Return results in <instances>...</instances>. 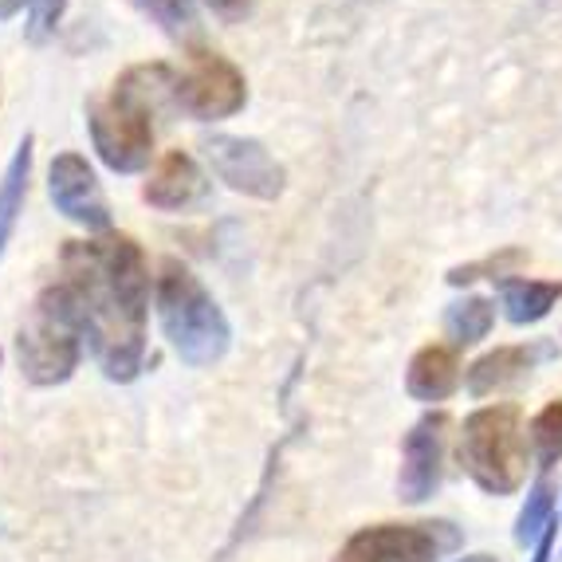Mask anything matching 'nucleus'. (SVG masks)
<instances>
[{
	"label": "nucleus",
	"instance_id": "1",
	"mask_svg": "<svg viewBox=\"0 0 562 562\" xmlns=\"http://www.w3.org/2000/svg\"><path fill=\"white\" fill-rule=\"evenodd\" d=\"M59 283L76 303L83 342L99 370L111 382H134L146 362L150 323V263L138 240L126 233L67 240Z\"/></svg>",
	"mask_w": 562,
	"mask_h": 562
},
{
	"label": "nucleus",
	"instance_id": "2",
	"mask_svg": "<svg viewBox=\"0 0 562 562\" xmlns=\"http://www.w3.org/2000/svg\"><path fill=\"white\" fill-rule=\"evenodd\" d=\"M173 91L166 64H138L122 71L103 99L87 106L91 146L114 173H142L154 158V114Z\"/></svg>",
	"mask_w": 562,
	"mask_h": 562
},
{
	"label": "nucleus",
	"instance_id": "3",
	"mask_svg": "<svg viewBox=\"0 0 562 562\" xmlns=\"http://www.w3.org/2000/svg\"><path fill=\"white\" fill-rule=\"evenodd\" d=\"M154 307H158L161 335L186 366H213L233 347L228 315L181 260H166L158 268Z\"/></svg>",
	"mask_w": 562,
	"mask_h": 562
},
{
	"label": "nucleus",
	"instance_id": "4",
	"mask_svg": "<svg viewBox=\"0 0 562 562\" xmlns=\"http://www.w3.org/2000/svg\"><path fill=\"white\" fill-rule=\"evenodd\" d=\"M457 457L460 469L469 472V480L480 492H487V496H516L519 487L527 484V460H531L519 405L499 402L472 409L464 417V425H460Z\"/></svg>",
	"mask_w": 562,
	"mask_h": 562
},
{
	"label": "nucleus",
	"instance_id": "5",
	"mask_svg": "<svg viewBox=\"0 0 562 562\" xmlns=\"http://www.w3.org/2000/svg\"><path fill=\"white\" fill-rule=\"evenodd\" d=\"M83 327L64 283H47L16 330L20 374L32 385H64L83 358Z\"/></svg>",
	"mask_w": 562,
	"mask_h": 562
},
{
	"label": "nucleus",
	"instance_id": "6",
	"mask_svg": "<svg viewBox=\"0 0 562 562\" xmlns=\"http://www.w3.org/2000/svg\"><path fill=\"white\" fill-rule=\"evenodd\" d=\"M460 547V531L437 524H378L350 535L330 562H441Z\"/></svg>",
	"mask_w": 562,
	"mask_h": 562
},
{
	"label": "nucleus",
	"instance_id": "7",
	"mask_svg": "<svg viewBox=\"0 0 562 562\" xmlns=\"http://www.w3.org/2000/svg\"><path fill=\"white\" fill-rule=\"evenodd\" d=\"M169 103L198 122H221L233 119L236 111H244L248 83H244L240 67L233 59L216 56V52H193L189 67L173 79Z\"/></svg>",
	"mask_w": 562,
	"mask_h": 562
},
{
	"label": "nucleus",
	"instance_id": "8",
	"mask_svg": "<svg viewBox=\"0 0 562 562\" xmlns=\"http://www.w3.org/2000/svg\"><path fill=\"white\" fill-rule=\"evenodd\" d=\"M209 169L216 173V181H225L233 193L256 201H276L283 198L288 173L280 161L268 154V146L256 138H240V134H209L201 142Z\"/></svg>",
	"mask_w": 562,
	"mask_h": 562
},
{
	"label": "nucleus",
	"instance_id": "9",
	"mask_svg": "<svg viewBox=\"0 0 562 562\" xmlns=\"http://www.w3.org/2000/svg\"><path fill=\"white\" fill-rule=\"evenodd\" d=\"M47 198H52L56 213H64L71 225L87 228L94 236L114 233L111 201H106L103 186H99L83 154L67 150L52 158V166H47Z\"/></svg>",
	"mask_w": 562,
	"mask_h": 562
},
{
	"label": "nucleus",
	"instance_id": "10",
	"mask_svg": "<svg viewBox=\"0 0 562 562\" xmlns=\"http://www.w3.org/2000/svg\"><path fill=\"white\" fill-rule=\"evenodd\" d=\"M449 413H425L422 422L405 432L402 441V472H397V496L405 504H425L441 487L445 449H449Z\"/></svg>",
	"mask_w": 562,
	"mask_h": 562
},
{
	"label": "nucleus",
	"instance_id": "11",
	"mask_svg": "<svg viewBox=\"0 0 562 562\" xmlns=\"http://www.w3.org/2000/svg\"><path fill=\"white\" fill-rule=\"evenodd\" d=\"M559 358V342L554 338H531V342H512V347H496L480 355L472 366H464V390L472 397H492L499 390L527 382L539 366Z\"/></svg>",
	"mask_w": 562,
	"mask_h": 562
},
{
	"label": "nucleus",
	"instance_id": "12",
	"mask_svg": "<svg viewBox=\"0 0 562 562\" xmlns=\"http://www.w3.org/2000/svg\"><path fill=\"white\" fill-rule=\"evenodd\" d=\"M205 198H209L205 169L186 150L161 154L154 173L142 186V201L150 209H161V213H189V209L205 205Z\"/></svg>",
	"mask_w": 562,
	"mask_h": 562
},
{
	"label": "nucleus",
	"instance_id": "13",
	"mask_svg": "<svg viewBox=\"0 0 562 562\" xmlns=\"http://www.w3.org/2000/svg\"><path fill=\"white\" fill-rule=\"evenodd\" d=\"M464 385V366L449 342H429L409 358L405 370V394L422 405H441Z\"/></svg>",
	"mask_w": 562,
	"mask_h": 562
},
{
	"label": "nucleus",
	"instance_id": "14",
	"mask_svg": "<svg viewBox=\"0 0 562 562\" xmlns=\"http://www.w3.org/2000/svg\"><path fill=\"white\" fill-rule=\"evenodd\" d=\"M499 307L512 327H535L562 303V280H535V276H507L496 283Z\"/></svg>",
	"mask_w": 562,
	"mask_h": 562
},
{
	"label": "nucleus",
	"instance_id": "15",
	"mask_svg": "<svg viewBox=\"0 0 562 562\" xmlns=\"http://www.w3.org/2000/svg\"><path fill=\"white\" fill-rule=\"evenodd\" d=\"M32 146H36V138L24 134L16 154H12L9 166H4V178H0V260H4V252H9V244L20 225V213H24V201H29Z\"/></svg>",
	"mask_w": 562,
	"mask_h": 562
},
{
	"label": "nucleus",
	"instance_id": "16",
	"mask_svg": "<svg viewBox=\"0 0 562 562\" xmlns=\"http://www.w3.org/2000/svg\"><path fill=\"white\" fill-rule=\"evenodd\" d=\"M492 330H496V300H487V295H460L445 311V338L452 350L480 347Z\"/></svg>",
	"mask_w": 562,
	"mask_h": 562
},
{
	"label": "nucleus",
	"instance_id": "17",
	"mask_svg": "<svg viewBox=\"0 0 562 562\" xmlns=\"http://www.w3.org/2000/svg\"><path fill=\"white\" fill-rule=\"evenodd\" d=\"M527 445H531V460L547 476L562 460V397L547 402L543 409L527 422Z\"/></svg>",
	"mask_w": 562,
	"mask_h": 562
},
{
	"label": "nucleus",
	"instance_id": "18",
	"mask_svg": "<svg viewBox=\"0 0 562 562\" xmlns=\"http://www.w3.org/2000/svg\"><path fill=\"white\" fill-rule=\"evenodd\" d=\"M554 484L547 476H539L531 487H527V504L516 519V543L519 547H539L547 531L554 527Z\"/></svg>",
	"mask_w": 562,
	"mask_h": 562
},
{
	"label": "nucleus",
	"instance_id": "19",
	"mask_svg": "<svg viewBox=\"0 0 562 562\" xmlns=\"http://www.w3.org/2000/svg\"><path fill=\"white\" fill-rule=\"evenodd\" d=\"M531 260V256L524 252V248H499V252L484 256V260H472V263H460V268H452L449 272V283L452 288H469V283L476 280H507V276H519V268Z\"/></svg>",
	"mask_w": 562,
	"mask_h": 562
},
{
	"label": "nucleus",
	"instance_id": "20",
	"mask_svg": "<svg viewBox=\"0 0 562 562\" xmlns=\"http://www.w3.org/2000/svg\"><path fill=\"white\" fill-rule=\"evenodd\" d=\"M134 9L142 16H150L166 36L189 40L198 29V12H193V0H134Z\"/></svg>",
	"mask_w": 562,
	"mask_h": 562
},
{
	"label": "nucleus",
	"instance_id": "21",
	"mask_svg": "<svg viewBox=\"0 0 562 562\" xmlns=\"http://www.w3.org/2000/svg\"><path fill=\"white\" fill-rule=\"evenodd\" d=\"M67 0H32L29 9V36L32 40H44L59 29V20H64Z\"/></svg>",
	"mask_w": 562,
	"mask_h": 562
},
{
	"label": "nucleus",
	"instance_id": "22",
	"mask_svg": "<svg viewBox=\"0 0 562 562\" xmlns=\"http://www.w3.org/2000/svg\"><path fill=\"white\" fill-rule=\"evenodd\" d=\"M209 9H213V16H221L225 24H236V20L248 16V9H252V0H205Z\"/></svg>",
	"mask_w": 562,
	"mask_h": 562
},
{
	"label": "nucleus",
	"instance_id": "23",
	"mask_svg": "<svg viewBox=\"0 0 562 562\" xmlns=\"http://www.w3.org/2000/svg\"><path fill=\"white\" fill-rule=\"evenodd\" d=\"M24 9H32V0H0V24H9V20L20 16Z\"/></svg>",
	"mask_w": 562,
	"mask_h": 562
},
{
	"label": "nucleus",
	"instance_id": "24",
	"mask_svg": "<svg viewBox=\"0 0 562 562\" xmlns=\"http://www.w3.org/2000/svg\"><path fill=\"white\" fill-rule=\"evenodd\" d=\"M554 527H559V524H554ZM554 527L543 535V539H539V547H535V559H531V562H547V559H551V547H554Z\"/></svg>",
	"mask_w": 562,
	"mask_h": 562
},
{
	"label": "nucleus",
	"instance_id": "25",
	"mask_svg": "<svg viewBox=\"0 0 562 562\" xmlns=\"http://www.w3.org/2000/svg\"><path fill=\"white\" fill-rule=\"evenodd\" d=\"M457 562H496L492 554H469V559H457Z\"/></svg>",
	"mask_w": 562,
	"mask_h": 562
}]
</instances>
